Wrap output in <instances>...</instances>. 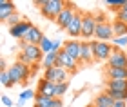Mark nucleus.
I'll list each match as a JSON object with an SVG mask.
<instances>
[{"instance_id": "nucleus-1", "label": "nucleus", "mask_w": 127, "mask_h": 107, "mask_svg": "<svg viewBox=\"0 0 127 107\" xmlns=\"http://www.w3.org/2000/svg\"><path fill=\"white\" fill-rule=\"evenodd\" d=\"M20 54H18V62H24L27 65H36V64H42L44 60V53L40 46H29V44H26L24 40H20Z\"/></svg>"}, {"instance_id": "nucleus-2", "label": "nucleus", "mask_w": 127, "mask_h": 107, "mask_svg": "<svg viewBox=\"0 0 127 107\" xmlns=\"http://www.w3.org/2000/svg\"><path fill=\"white\" fill-rule=\"evenodd\" d=\"M67 2H64V0H38L36 5L40 7V13L42 16H45L47 20H55L58 18V15L64 11Z\"/></svg>"}, {"instance_id": "nucleus-3", "label": "nucleus", "mask_w": 127, "mask_h": 107, "mask_svg": "<svg viewBox=\"0 0 127 107\" xmlns=\"http://www.w3.org/2000/svg\"><path fill=\"white\" fill-rule=\"evenodd\" d=\"M9 76L11 80H13V83L16 85V83H22V85H27V80H29L31 76V65L24 64V62H15L13 65H9Z\"/></svg>"}, {"instance_id": "nucleus-4", "label": "nucleus", "mask_w": 127, "mask_h": 107, "mask_svg": "<svg viewBox=\"0 0 127 107\" xmlns=\"http://www.w3.org/2000/svg\"><path fill=\"white\" fill-rule=\"evenodd\" d=\"M96 31H95V40L100 42H111L114 38V31H113V22L105 20L102 15H96Z\"/></svg>"}, {"instance_id": "nucleus-5", "label": "nucleus", "mask_w": 127, "mask_h": 107, "mask_svg": "<svg viewBox=\"0 0 127 107\" xmlns=\"http://www.w3.org/2000/svg\"><path fill=\"white\" fill-rule=\"evenodd\" d=\"M93 44V54L95 62H107L113 54V44L111 42H100V40H91Z\"/></svg>"}, {"instance_id": "nucleus-6", "label": "nucleus", "mask_w": 127, "mask_h": 107, "mask_svg": "<svg viewBox=\"0 0 127 107\" xmlns=\"http://www.w3.org/2000/svg\"><path fill=\"white\" fill-rule=\"evenodd\" d=\"M96 15L95 13H85L84 15V26H82V40H95V31H96Z\"/></svg>"}, {"instance_id": "nucleus-7", "label": "nucleus", "mask_w": 127, "mask_h": 107, "mask_svg": "<svg viewBox=\"0 0 127 107\" xmlns=\"http://www.w3.org/2000/svg\"><path fill=\"white\" fill-rule=\"evenodd\" d=\"M76 11H78V7L74 4H71V2H67L65 4V7H64V11L58 15V18H56V26L60 27V29H64L65 31L67 29V26L71 24V20H73V16L76 15Z\"/></svg>"}, {"instance_id": "nucleus-8", "label": "nucleus", "mask_w": 127, "mask_h": 107, "mask_svg": "<svg viewBox=\"0 0 127 107\" xmlns=\"http://www.w3.org/2000/svg\"><path fill=\"white\" fill-rule=\"evenodd\" d=\"M69 78V73L62 67H51V69H45L44 71V80H47L51 83H65Z\"/></svg>"}, {"instance_id": "nucleus-9", "label": "nucleus", "mask_w": 127, "mask_h": 107, "mask_svg": "<svg viewBox=\"0 0 127 107\" xmlns=\"http://www.w3.org/2000/svg\"><path fill=\"white\" fill-rule=\"evenodd\" d=\"M84 15L85 13H82V11H76V15L73 16V20H71V24L67 26V29H65V33L71 38H74V40H78V36H82V26H84Z\"/></svg>"}, {"instance_id": "nucleus-10", "label": "nucleus", "mask_w": 127, "mask_h": 107, "mask_svg": "<svg viewBox=\"0 0 127 107\" xmlns=\"http://www.w3.org/2000/svg\"><path fill=\"white\" fill-rule=\"evenodd\" d=\"M105 67H122V69H127V51L113 46V54L107 60Z\"/></svg>"}, {"instance_id": "nucleus-11", "label": "nucleus", "mask_w": 127, "mask_h": 107, "mask_svg": "<svg viewBox=\"0 0 127 107\" xmlns=\"http://www.w3.org/2000/svg\"><path fill=\"white\" fill-rule=\"evenodd\" d=\"M80 65H82V64L76 62L74 58H71L67 53H64V51L58 53V62H56V67H62V69H65L67 73H76Z\"/></svg>"}, {"instance_id": "nucleus-12", "label": "nucleus", "mask_w": 127, "mask_h": 107, "mask_svg": "<svg viewBox=\"0 0 127 107\" xmlns=\"http://www.w3.org/2000/svg\"><path fill=\"white\" fill-rule=\"evenodd\" d=\"M80 44H82V40H74V38H69V40L64 42V47L62 51L67 53L71 58H74L76 62H80Z\"/></svg>"}, {"instance_id": "nucleus-13", "label": "nucleus", "mask_w": 127, "mask_h": 107, "mask_svg": "<svg viewBox=\"0 0 127 107\" xmlns=\"http://www.w3.org/2000/svg\"><path fill=\"white\" fill-rule=\"evenodd\" d=\"M95 54H93V44L87 40H82L80 44V64H93Z\"/></svg>"}, {"instance_id": "nucleus-14", "label": "nucleus", "mask_w": 127, "mask_h": 107, "mask_svg": "<svg viewBox=\"0 0 127 107\" xmlns=\"http://www.w3.org/2000/svg\"><path fill=\"white\" fill-rule=\"evenodd\" d=\"M33 27V24L29 20H22L18 26H15V27H9V35L13 36V38H18V40H24V36L29 33V29Z\"/></svg>"}, {"instance_id": "nucleus-15", "label": "nucleus", "mask_w": 127, "mask_h": 107, "mask_svg": "<svg viewBox=\"0 0 127 107\" xmlns=\"http://www.w3.org/2000/svg\"><path fill=\"white\" fill-rule=\"evenodd\" d=\"M42 40H44V33H42V29L36 27V26H33L31 29H29V33L24 36V42L29 44V46H40Z\"/></svg>"}, {"instance_id": "nucleus-16", "label": "nucleus", "mask_w": 127, "mask_h": 107, "mask_svg": "<svg viewBox=\"0 0 127 107\" xmlns=\"http://www.w3.org/2000/svg\"><path fill=\"white\" fill-rule=\"evenodd\" d=\"M36 94H42V96H49V98H56V83H51L47 80H40L38 82V91Z\"/></svg>"}, {"instance_id": "nucleus-17", "label": "nucleus", "mask_w": 127, "mask_h": 107, "mask_svg": "<svg viewBox=\"0 0 127 107\" xmlns=\"http://www.w3.org/2000/svg\"><path fill=\"white\" fill-rule=\"evenodd\" d=\"M16 13V5L11 0H0V20L5 22L11 15Z\"/></svg>"}, {"instance_id": "nucleus-18", "label": "nucleus", "mask_w": 127, "mask_h": 107, "mask_svg": "<svg viewBox=\"0 0 127 107\" xmlns=\"http://www.w3.org/2000/svg\"><path fill=\"white\" fill-rule=\"evenodd\" d=\"M105 80H127V69H122V67H105Z\"/></svg>"}, {"instance_id": "nucleus-19", "label": "nucleus", "mask_w": 127, "mask_h": 107, "mask_svg": "<svg viewBox=\"0 0 127 107\" xmlns=\"http://www.w3.org/2000/svg\"><path fill=\"white\" fill-rule=\"evenodd\" d=\"M93 105H96V107H113L114 100H111L105 93H102V94H96V96H95Z\"/></svg>"}, {"instance_id": "nucleus-20", "label": "nucleus", "mask_w": 127, "mask_h": 107, "mask_svg": "<svg viewBox=\"0 0 127 107\" xmlns=\"http://www.w3.org/2000/svg\"><path fill=\"white\" fill-rule=\"evenodd\" d=\"M105 89H113V91H127V80H105Z\"/></svg>"}, {"instance_id": "nucleus-21", "label": "nucleus", "mask_w": 127, "mask_h": 107, "mask_svg": "<svg viewBox=\"0 0 127 107\" xmlns=\"http://www.w3.org/2000/svg\"><path fill=\"white\" fill-rule=\"evenodd\" d=\"M56 62H58V53H49V54L44 56L42 67H44V69H51V67L56 65Z\"/></svg>"}, {"instance_id": "nucleus-22", "label": "nucleus", "mask_w": 127, "mask_h": 107, "mask_svg": "<svg viewBox=\"0 0 127 107\" xmlns=\"http://www.w3.org/2000/svg\"><path fill=\"white\" fill-rule=\"evenodd\" d=\"M113 31H114V38H116V36H127V24H124V22H120V20L114 18Z\"/></svg>"}, {"instance_id": "nucleus-23", "label": "nucleus", "mask_w": 127, "mask_h": 107, "mask_svg": "<svg viewBox=\"0 0 127 107\" xmlns=\"http://www.w3.org/2000/svg\"><path fill=\"white\" fill-rule=\"evenodd\" d=\"M51 104H53V98L49 96H42V94L34 96V105L36 107H51Z\"/></svg>"}, {"instance_id": "nucleus-24", "label": "nucleus", "mask_w": 127, "mask_h": 107, "mask_svg": "<svg viewBox=\"0 0 127 107\" xmlns=\"http://www.w3.org/2000/svg\"><path fill=\"white\" fill-rule=\"evenodd\" d=\"M40 49H42V53H44V54L53 53V40H51L49 36H44L42 44H40Z\"/></svg>"}, {"instance_id": "nucleus-25", "label": "nucleus", "mask_w": 127, "mask_h": 107, "mask_svg": "<svg viewBox=\"0 0 127 107\" xmlns=\"http://www.w3.org/2000/svg\"><path fill=\"white\" fill-rule=\"evenodd\" d=\"M0 83H2L4 87H13L15 85L13 80H11V76H9V71H2L0 73Z\"/></svg>"}, {"instance_id": "nucleus-26", "label": "nucleus", "mask_w": 127, "mask_h": 107, "mask_svg": "<svg viewBox=\"0 0 127 107\" xmlns=\"http://www.w3.org/2000/svg\"><path fill=\"white\" fill-rule=\"evenodd\" d=\"M111 44L114 47H120V49H127V36H116V38H113Z\"/></svg>"}, {"instance_id": "nucleus-27", "label": "nucleus", "mask_w": 127, "mask_h": 107, "mask_svg": "<svg viewBox=\"0 0 127 107\" xmlns=\"http://www.w3.org/2000/svg\"><path fill=\"white\" fill-rule=\"evenodd\" d=\"M22 20H24V18H22V16H20L18 13H15V15H11L9 18L5 20V24H7L9 27H15V26H18V24H20Z\"/></svg>"}, {"instance_id": "nucleus-28", "label": "nucleus", "mask_w": 127, "mask_h": 107, "mask_svg": "<svg viewBox=\"0 0 127 107\" xmlns=\"http://www.w3.org/2000/svg\"><path fill=\"white\" fill-rule=\"evenodd\" d=\"M67 89H69V83H56V98H62L64 94L67 93Z\"/></svg>"}, {"instance_id": "nucleus-29", "label": "nucleus", "mask_w": 127, "mask_h": 107, "mask_svg": "<svg viewBox=\"0 0 127 107\" xmlns=\"http://www.w3.org/2000/svg\"><path fill=\"white\" fill-rule=\"evenodd\" d=\"M116 20H120V22H124V24H127V4H125L124 7L116 13Z\"/></svg>"}, {"instance_id": "nucleus-30", "label": "nucleus", "mask_w": 127, "mask_h": 107, "mask_svg": "<svg viewBox=\"0 0 127 107\" xmlns=\"http://www.w3.org/2000/svg\"><path fill=\"white\" fill-rule=\"evenodd\" d=\"M34 96H36V93L31 91V89H26V91H22V93H20V100H24V102H26V100L34 98Z\"/></svg>"}, {"instance_id": "nucleus-31", "label": "nucleus", "mask_w": 127, "mask_h": 107, "mask_svg": "<svg viewBox=\"0 0 127 107\" xmlns=\"http://www.w3.org/2000/svg\"><path fill=\"white\" fill-rule=\"evenodd\" d=\"M0 102H2L4 107H13V100H11L7 94H2V98H0Z\"/></svg>"}, {"instance_id": "nucleus-32", "label": "nucleus", "mask_w": 127, "mask_h": 107, "mask_svg": "<svg viewBox=\"0 0 127 107\" xmlns=\"http://www.w3.org/2000/svg\"><path fill=\"white\" fill-rule=\"evenodd\" d=\"M51 107H64L62 98H55V100H53V104H51Z\"/></svg>"}, {"instance_id": "nucleus-33", "label": "nucleus", "mask_w": 127, "mask_h": 107, "mask_svg": "<svg viewBox=\"0 0 127 107\" xmlns=\"http://www.w3.org/2000/svg\"><path fill=\"white\" fill-rule=\"evenodd\" d=\"M113 107H127V102H114Z\"/></svg>"}, {"instance_id": "nucleus-34", "label": "nucleus", "mask_w": 127, "mask_h": 107, "mask_svg": "<svg viewBox=\"0 0 127 107\" xmlns=\"http://www.w3.org/2000/svg\"><path fill=\"white\" fill-rule=\"evenodd\" d=\"M24 104H26V102H24V100H20V98H18V100H16V107H22V105H24Z\"/></svg>"}, {"instance_id": "nucleus-35", "label": "nucleus", "mask_w": 127, "mask_h": 107, "mask_svg": "<svg viewBox=\"0 0 127 107\" xmlns=\"http://www.w3.org/2000/svg\"><path fill=\"white\" fill-rule=\"evenodd\" d=\"M87 107H95V105H93V104H91V105H87Z\"/></svg>"}, {"instance_id": "nucleus-36", "label": "nucleus", "mask_w": 127, "mask_h": 107, "mask_svg": "<svg viewBox=\"0 0 127 107\" xmlns=\"http://www.w3.org/2000/svg\"><path fill=\"white\" fill-rule=\"evenodd\" d=\"M125 51H127V49H125Z\"/></svg>"}, {"instance_id": "nucleus-37", "label": "nucleus", "mask_w": 127, "mask_h": 107, "mask_svg": "<svg viewBox=\"0 0 127 107\" xmlns=\"http://www.w3.org/2000/svg\"><path fill=\"white\" fill-rule=\"evenodd\" d=\"M95 107H96V105H95Z\"/></svg>"}]
</instances>
